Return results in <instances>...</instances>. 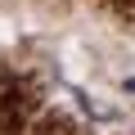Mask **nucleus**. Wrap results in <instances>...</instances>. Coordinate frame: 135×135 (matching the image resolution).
I'll return each mask as SVG.
<instances>
[{
  "mask_svg": "<svg viewBox=\"0 0 135 135\" xmlns=\"http://www.w3.org/2000/svg\"><path fill=\"white\" fill-rule=\"evenodd\" d=\"M126 95H135V77H131V81H126Z\"/></svg>",
  "mask_w": 135,
  "mask_h": 135,
  "instance_id": "1",
  "label": "nucleus"
}]
</instances>
